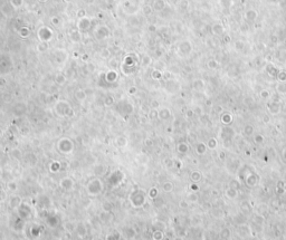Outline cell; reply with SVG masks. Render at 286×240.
<instances>
[{"label":"cell","mask_w":286,"mask_h":240,"mask_svg":"<svg viewBox=\"0 0 286 240\" xmlns=\"http://www.w3.org/2000/svg\"><path fill=\"white\" fill-rule=\"evenodd\" d=\"M246 17H247V19H249V20H255L257 17V12L254 10H249V11H247Z\"/></svg>","instance_id":"6da1fadb"},{"label":"cell","mask_w":286,"mask_h":240,"mask_svg":"<svg viewBox=\"0 0 286 240\" xmlns=\"http://www.w3.org/2000/svg\"><path fill=\"white\" fill-rule=\"evenodd\" d=\"M213 33H216V34L223 33V26H221V25H215V26H213Z\"/></svg>","instance_id":"7a4b0ae2"}]
</instances>
